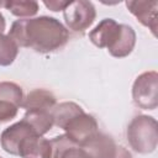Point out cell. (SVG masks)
Segmentation results:
<instances>
[{
  "mask_svg": "<svg viewBox=\"0 0 158 158\" xmlns=\"http://www.w3.org/2000/svg\"><path fill=\"white\" fill-rule=\"evenodd\" d=\"M23 91L12 81H0V125L16 117L22 105Z\"/></svg>",
  "mask_w": 158,
  "mask_h": 158,
  "instance_id": "6",
  "label": "cell"
},
{
  "mask_svg": "<svg viewBox=\"0 0 158 158\" xmlns=\"http://www.w3.org/2000/svg\"><path fill=\"white\" fill-rule=\"evenodd\" d=\"M22 120L31 126L37 136L46 135L54 125L52 112L46 110H27Z\"/></svg>",
  "mask_w": 158,
  "mask_h": 158,
  "instance_id": "14",
  "label": "cell"
},
{
  "mask_svg": "<svg viewBox=\"0 0 158 158\" xmlns=\"http://www.w3.org/2000/svg\"><path fill=\"white\" fill-rule=\"evenodd\" d=\"M115 158H132L131 153L122 146H118L117 147V153H116V157Z\"/></svg>",
  "mask_w": 158,
  "mask_h": 158,
  "instance_id": "21",
  "label": "cell"
},
{
  "mask_svg": "<svg viewBox=\"0 0 158 158\" xmlns=\"http://www.w3.org/2000/svg\"><path fill=\"white\" fill-rule=\"evenodd\" d=\"M60 158H84L79 146H75V147H72L69 149H67L62 156Z\"/></svg>",
  "mask_w": 158,
  "mask_h": 158,
  "instance_id": "20",
  "label": "cell"
},
{
  "mask_svg": "<svg viewBox=\"0 0 158 158\" xmlns=\"http://www.w3.org/2000/svg\"><path fill=\"white\" fill-rule=\"evenodd\" d=\"M1 6H4L6 10H9L14 16L22 17V19H30L35 16L38 12L40 5L37 1H1Z\"/></svg>",
  "mask_w": 158,
  "mask_h": 158,
  "instance_id": "15",
  "label": "cell"
},
{
  "mask_svg": "<svg viewBox=\"0 0 158 158\" xmlns=\"http://www.w3.org/2000/svg\"><path fill=\"white\" fill-rule=\"evenodd\" d=\"M132 100L143 110H154L158 106V73L149 70L139 74L132 85Z\"/></svg>",
  "mask_w": 158,
  "mask_h": 158,
  "instance_id": "3",
  "label": "cell"
},
{
  "mask_svg": "<svg viewBox=\"0 0 158 158\" xmlns=\"http://www.w3.org/2000/svg\"><path fill=\"white\" fill-rule=\"evenodd\" d=\"M7 36L19 48L25 47L38 53H51L67 44L69 31L56 17L38 16L14 21Z\"/></svg>",
  "mask_w": 158,
  "mask_h": 158,
  "instance_id": "1",
  "label": "cell"
},
{
  "mask_svg": "<svg viewBox=\"0 0 158 158\" xmlns=\"http://www.w3.org/2000/svg\"><path fill=\"white\" fill-rule=\"evenodd\" d=\"M136 46V32L135 30L125 23H121L120 33L115 42L107 48V52L115 58H125L133 51Z\"/></svg>",
  "mask_w": 158,
  "mask_h": 158,
  "instance_id": "12",
  "label": "cell"
},
{
  "mask_svg": "<svg viewBox=\"0 0 158 158\" xmlns=\"http://www.w3.org/2000/svg\"><path fill=\"white\" fill-rule=\"evenodd\" d=\"M70 1H43V4L46 5V7H48L51 11H54V12H57V11H63L67 6H68V4H69Z\"/></svg>",
  "mask_w": 158,
  "mask_h": 158,
  "instance_id": "19",
  "label": "cell"
},
{
  "mask_svg": "<svg viewBox=\"0 0 158 158\" xmlns=\"http://www.w3.org/2000/svg\"><path fill=\"white\" fill-rule=\"evenodd\" d=\"M5 28H6V21H5L4 15L0 12V35L5 31Z\"/></svg>",
  "mask_w": 158,
  "mask_h": 158,
  "instance_id": "22",
  "label": "cell"
},
{
  "mask_svg": "<svg viewBox=\"0 0 158 158\" xmlns=\"http://www.w3.org/2000/svg\"><path fill=\"white\" fill-rule=\"evenodd\" d=\"M120 28L121 23H117L114 19H104L89 32V40L94 46L107 49L117 38Z\"/></svg>",
  "mask_w": 158,
  "mask_h": 158,
  "instance_id": "10",
  "label": "cell"
},
{
  "mask_svg": "<svg viewBox=\"0 0 158 158\" xmlns=\"http://www.w3.org/2000/svg\"><path fill=\"white\" fill-rule=\"evenodd\" d=\"M62 130L70 141H73L77 146H81L99 132V126L95 117L83 110L72 116L62 126Z\"/></svg>",
  "mask_w": 158,
  "mask_h": 158,
  "instance_id": "5",
  "label": "cell"
},
{
  "mask_svg": "<svg viewBox=\"0 0 158 158\" xmlns=\"http://www.w3.org/2000/svg\"><path fill=\"white\" fill-rule=\"evenodd\" d=\"M83 111V107L79 106L78 104L73 102V101H64L60 102L58 105H56L52 109V117H53V122L56 126H58L59 128H62V126L75 114Z\"/></svg>",
  "mask_w": 158,
  "mask_h": 158,
  "instance_id": "16",
  "label": "cell"
},
{
  "mask_svg": "<svg viewBox=\"0 0 158 158\" xmlns=\"http://www.w3.org/2000/svg\"><path fill=\"white\" fill-rule=\"evenodd\" d=\"M0 158H2V157H0Z\"/></svg>",
  "mask_w": 158,
  "mask_h": 158,
  "instance_id": "23",
  "label": "cell"
},
{
  "mask_svg": "<svg viewBox=\"0 0 158 158\" xmlns=\"http://www.w3.org/2000/svg\"><path fill=\"white\" fill-rule=\"evenodd\" d=\"M49 144H51V158H60V156L67 149L77 146L65 135H59L53 137L52 139H49Z\"/></svg>",
  "mask_w": 158,
  "mask_h": 158,
  "instance_id": "18",
  "label": "cell"
},
{
  "mask_svg": "<svg viewBox=\"0 0 158 158\" xmlns=\"http://www.w3.org/2000/svg\"><path fill=\"white\" fill-rule=\"evenodd\" d=\"M57 105L56 96L46 89H33L22 100V107L27 110H46L52 111Z\"/></svg>",
  "mask_w": 158,
  "mask_h": 158,
  "instance_id": "13",
  "label": "cell"
},
{
  "mask_svg": "<svg viewBox=\"0 0 158 158\" xmlns=\"http://www.w3.org/2000/svg\"><path fill=\"white\" fill-rule=\"evenodd\" d=\"M117 144L109 135L100 131L79 146L84 158H115L117 153Z\"/></svg>",
  "mask_w": 158,
  "mask_h": 158,
  "instance_id": "7",
  "label": "cell"
},
{
  "mask_svg": "<svg viewBox=\"0 0 158 158\" xmlns=\"http://www.w3.org/2000/svg\"><path fill=\"white\" fill-rule=\"evenodd\" d=\"M126 137L135 152L141 154L154 152L158 143L157 120L148 115L135 116L127 126Z\"/></svg>",
  "mask_w": 158,
  "mask_h": 158,
  "instance_id": "2",
  "label": "cell"
},
{
  "mask_svg": "<svg viewBox=\"0 0 158 158\" xmlns=\"http://www.w3.org/2000/svg\"><path fill=\"white\" fill-rule=\"evenodd\" d=\"M63 15L65 25L69 30L83 33L93 25L96 17V10L91 1L78 0L70 1L63 10Z\"/></svg>",
  "mask_w": 158,
  "mask_h": 158,
  "instance_id": "4",
  "label": "cell"
},
{
  "mask_svg": "<svg viewBox=\"0 0 158 158\" xmlns=\"http://www.w3.org/2000/svg\"><path fill=\"white\" fill-rule=\"evenodd\" d=\"M17 156L21 158H51L49 139L43 136L30 135L21 141Z\"/></svg>",
  "mask_w": 158,
  "mask_h": 158,
  "instance_id": "11",
  "label": "cell"
},
{
  "mask_svg": "<svg viewBox=\"0 0 158 158\" xmlns=\"http://www.w3.org/2000/svg\"><path fill=\"white\" fill-rule=\"evenodd\" d=\"M19 54V46L7 35H0V65L9 67Z\"/></svg>",
  "mask_w": 158,
  "mask_h": 158,
  "instance_id": "17",
  "label": "cell"
},
{
  "mask_svg": "<svg viewBox=\"0 0 158 158\" xmlns=\"http://www.w3.org/2000/svg\"><path fill=\"white\" fill-rule=\"evenodd\" d=\"M30 135H36V133L26 121L21 120L6 127L1 132V136H0L1 148L9 154L17 156V149H19L21 141Z\"/></svg>",
  "mask_w": 158,
  "mask_h": 158,
  "instance_id": "9",
  "label": "cell"
},
{
  "mask_svg": "<svg viewBox=\"0 0 158 158\" xmlns=\"http://www.w3.org/2000/svg\"><path fill=\"white\" fill-rule=\"evenodd\" d=\"M128 11L137 21L148 27L153 36H157L158 23V1L156 0H128L125 2Z\"/></svg>",
  "mask_w": 158,
  "mask_h": 158,
  "instance_id": "8",
  "label": "cell"
}]
</instances>
